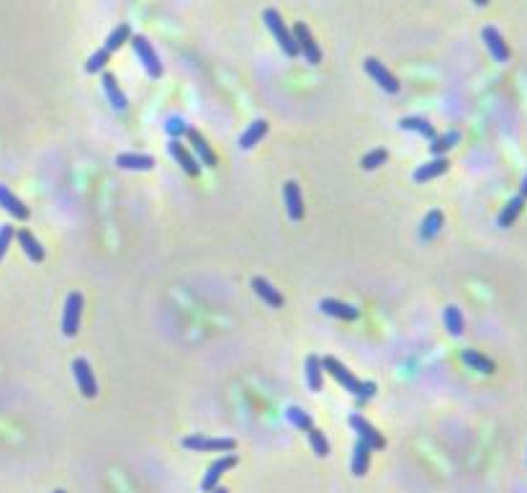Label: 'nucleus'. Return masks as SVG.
I'll list each match as a JSON object with an SVG mask.
<instances>
[{"label": "nucleus", "instance_id": "nucleus-16", "mask_svg": "<svg viewBox=\"0 0 527 493\" xmlns=\"http://www.w3.org/2000/svg\"><path fill=\"white\" fill-rule=\"evenodd\" d=\"M448 167H450L448 157H435V160L420 164V167L414 170V180H417V183H427V180H435V177H440V175L448 173Z\"/></svg>", "mask_w": 527, "mask_h": 493}, {"label": "nucleus", "instance_id": "nucleus-2", "mask_svg": "<svg viewBox=\"0 0 527 493\" xmlns=\"http://www.w3.org/2000/svg\"><path fill=\"white\" fill-rule=\"evenodd\" d=\"M263 21H265V26L270 29V34L275 36V41H278V47L283 49V54L286 57H299V49H296V41H293V34L291 29L286 26V21L283 16L278 13L275 8H268L263 13Z\"/></svg>", "mask_w": 527, "mask_h": 493}, {"label": "nucleus", "instance_id": "nucleus-39", "mask_svg": "<svg viewBox=\"0 0 527 493\" xmlns=\"http://www.w3.org/2000/svg\"><path fill=\"white\" fill-rule=\"evenodd\" d=\"M473 3H476L479 8H484V6H488V0H473Z\"/></svg>", "mask_w": 527, "mask_h": 493}, {"label": "nucleus", "instance_id": "nucleus-19", "mask_svg": "<svg viewBox=\"0 0 527 493\" xmlns=\"http://www.w3.org/2000/svg\"><path fill=\"white\" fill-rule=\"evenodd\" d=\"M16 239H19L21 250L26 252V257H29L31 262H41V260H44V247H41L39 239H36V237H34L29 229H19V232H16Z\"/></svg>", "mask_w": 527, "mask_h": 493}, {"label": "nucleus", "instance_id": "nucleus-28", "mask_svg": "<svg viewBox=\"0 0 527 493\" xmlns=\"http://www.w3.org/2000/svg\"><path fill=\"white\" fill-rule=\"evenodd\" d=\"M129 39H131V26H129V23H118L116 29L108 34V39H106V44H103V49H108V52L114 54V52H118V49L124 47Z\"/></svg>", "mask_w": 527, "mask_h": 493}, {"label": "nucleus", "instance_id": "nucleus-41", "mask_svg": "<svg viewBox=\"0 0 527 493\" xmlns=\"http://www.w3.org/2000/svg\"><path fill=\"white\" fill-rule=\"evenodd\" d=\"M54 493H67V491H62V488H59V491H54Z\"/></svg>", "mask_w": 527, "mask_h": 493}, {"label": "nucleus", "instance_id": "nucleus-12", "mask_svg": "<svg viewBox=\"0 0 527 493\" xmlns=\"http://www.w3.org/2000/svg\"><path fill=\"white\" fill-rule=\"evenodd\" d=\"M283 204H286V211H288V216H291V221H301L303 219V195H301V188H299V183H293V180H288V183L283 185Z\"/></svg>", "mask_w": 527, "mask_h": 493}, {"label": "nucleus", "instance_id": "nucleus-37", "mask_svg": "<svg viewBox=\"0 0 527 493\" xmlns=\"http://www.w3.org/2000/svg\"><path fill=\"white\" fill-rule=\"evenodd\" d=\"M186 131H188V126H186L183 118H170V121H167V134L170 136L186 134Z\"/></svg>", "mask_w": 527, "mask_h": 493}, {"label": "nucleus", "instance_id": "nucleus-31", "mask_svg": "<svg viewBox=\"0 0 527 493\" xmlns=\"http://www.w3.org/2000/svg\"><path fill=\"white\" fill-rule=\"evenodd\" d=\"M442 319H445V329H448L453 337H460V334H463V314H460L458 306H448L445 314H442Z\"/></svg>", "mask_w": 527, "mask_h": 493}, {"label": "nucleus", "instance_id": "nucleus-15", "mask_svg": "<svg viewBox=\"0 0 527 493\" xmlns=\"http://www.w3.org/2000/svg\"><path fill=\"white\" fill-rule=\"evenodd\" d=\"M186 136H188V144L193 146L195 160H201V164H204V167H208V170H214V167H216V155L211 152V146H208V142H206L204 136L198 134L195 129H188Z\"/></svg>", "mask_w": 527, "mask_h": 493}, {"label": "nucleus", "instance_id": "nucleus-24", "mask_svg": "<svg viewBox=\"0 0 527 493\" xmlns=\"http://www.w3.org/2000/svg\"><path fill=\"white\" fill-rule=\"evenodd\" d=\"M371 447L365 445L363 439H358V445H355V452H352V475L355 478H363V475L368 473V468H371Z\"/></svg>", "mask_w": 527, "mask_h": 493}, {"label": "nucleus", "instance_id": "nucleus-35", "mask_svg": "<svg viewBox=\"0 0 527 493\" xmlns=\"http://www.w3.org/2000/svg\"><path fill=\"white\" fill-rule=\"evenodd\" d=\"M386 160H389V152H386V149H373V152H368V155L361 160V167L363 170H378L381 164H386Z\"/></svg>", "mask_w": 527, "mask_h": 493}, {"label": "nucleus", "instance_id": "nucleus-27", "mask_svg": "<svg viewBox=\"0 0 527 493\" xmlns=\"http://www.w3.org/2000/svg\"><path fill=\"white\" fill-rule=\"evenodd\" d=\"M322 383H324V370H322V358H316V355H309L306 358V386L309 391H322Z\"/></svg>", "mask_w": 527, "mask_h": 493}, {"label": "nucleus", "instance_id": "nucleus-11", "mask_svg": "<svg viewBox=\"0 0 527 493\" xmlns=\"http://www.w3.org/2000/svg\"><path fill=\"white\" fill-rule=\"evenodd\" d=\"M319 311L327 314V316H332V319H342V321H355L361 316V311L355 309V306L337 298H322L319 300Z\"/></svg>", "mask_w": 527, "mask_h": 493}, {"label": "nucleus", "instance_id": "nucleus-3", "mask_svg": "<svg viewBox=\"0 0 527 493\" xmlns=\"http://www.w3.org/2000/svg\"><path fill=\"white\" fill-rule=\"evenodd\" d=\"M291 34H293V41H296V49H299V57H303V62H309V65H319V62H322V49L314 41L309 26H306L303 21H299V23L293 26Z\"/></svg>", "mask_w": 527, "mask_h": 493}, {"label": "nucleus", "instance_id": "nucleus-14", "mask_svg": "<svg viewBox=\"0 0 527 493\" xmlns=\"http://www.w3.org/2000/svg\"><path fill=\"white\" fill-rule=\"evenodd\" d=\"M167 149H170V155H173V160H175L180 167H183V173L191 175V177H198L201 175V164H198V160H195L191 152H188L186 146L180 144L178 139H170V144H167Z\"/></svg>", "mask_w": 527, "mask_h": 493}, {"label": "nucleus", "instance_id": "nucleus-10", "mask_svg": "<svg viewBox=\"0 0 527 493\" xmlns=\"http://www.w3.org/2000/svg\"><path fill=\"white\" fill-rule=\"evenodd\" d=\"M237 465V454H224V457H219L216 463L208 465V470H206L204 475V481H201V491L204 493H211L219 485V481H222V475L226 473V470H232Z\"/></svg>", "mask_w": 527, "mask_h": 493}, {"label": "nucleus", "instance_id": "nucleus-38", "mask_svg": "<svg viewBox=\"0 0 527 493\" xmlns=\"http://www.w3.org/2000/svg\"><path fill=\"white\" fill-rule=\"evenodd\" d=\"M519 195L527 198V173H525V177H522V185H519Z\"/></svg>", "mask_w": 527, "mask_h": 493}, {"label": "nucleus", "instance_id": "nucleus-8", "mask_svg": "<svg viewBox=\"0 0 527 493\" xmlns=\"http://www.w3.org/2000/svg\"><path fill=\"white\" fill-rule=\"evenodd\" d=\"M350 426L355 429V432H358V437H361L363 442L371 447V450H383V447H386V439H383V435L371 424V421H368V419H365V416L352 414L350 416Z\"/></svg>", "mask_w": 527, "mask_h": 493}, {"label": "nucleus", "instance_id": "nucleus-20", "mask_svg": "<svg viewBox=\"0 0 527 493\" xmlns=\"http://www.w3.org/2000/svg\"><path fill=\"white\" fill-rule=\"evenodd\" d=\"M252 288L255 293H257V298H263L268 306H273V309H281V306H283V293L278 288H273L265 278H255Z\"/></svg>", "mask_w": 527, "mask_h": 493}, {"label": "nucleus", "instance_id": "nucleus-33", "mask_svg": "<svg viewBox=\"0 0 527 493\" xmlns=\"http://www.w3.org/2000/svg\"><path fill=\"white\" fill-rule=\"evenodd\" d=\"M306 435H309L312 450H314L316 454H319V457H327V454H330V442H327V437H324V432H319L316 426H312V429H309Z\"/></svg>", "mask_w": 527, "mask_h": 493}, {"label": "nucleus", "instance_id": "nucleus-40", "mask_svg": "<svg viewBox=\"0 0 527 493\" xmlns=\"http://www.w3.org/2000/svg\"><path fill=\"white\" fill-rule=\"evenodd\" d=\"M211 493H229V491H226V488H222V485H216V488H214Z\"/></svg>", "mask_w": 527, "mask_h": 493}, {"label": "nucleus", "instance_id": "nucleus-4", "mask_svg": "<svg viewBox=\"0 0 527 493\" xmlns=\"http://www.w3.org/2000/svg\"><path fill=\"white\" fill-rule=\"evenodd\" d=\"M183 447L191 452H232L237 442L232 437H204V435H191L183 439Z\"/></svg>", "mask_w": 527, "mask_h": 493}, {"label": "nucleus", "instance_id": "nucleus-1", "mask_svg": "<svg viewBox=\"0 0 527 493\" xmlns=\"http://www.w3.org/2000/svg\"><path fill=\"white\" fill-rule=\"evenodd\" d=\"M322 370H324V373H330V375H332L334 380H337V383L345 388V391H350L352 396L358 398L361 404H363V401H371V398L376 396V383H373V380H368V383L358 380V377L352 375L350 370L342 365L340 360H334V358H330V355H327V358L322 360Z\"/></svg>", "mask_w": 527, "mask_h": 493}, {"label": "nucleus", "instance_id": "nucleus-32", "mask_svg": "<svg viewBox=\"0 0 527 493\" xmlns=\"http://www.w3.org/2000/svg\"><path fill=\"white\" fill-rule=\"evenodd\" d=\"M108 59H111V52L100 47L98 52H93V54H90V59L85 62V72H88V75H96V72H100V69L108 65Z\"/></svg>", "mask_w": 527, "mask_h": 493}, {"label": "nucleus", "instance_id": "nucleus-6", "mask_svg": "<svg viewBox=\"0 0 527 493\" xmlns=\"http://www.w3.org/2000/svg\"><path fill=\"white\" fill-rule=\"evenodd\" d=\"M83 319V296L78 290H72L65 300V316H62V334L65 337H75Z\"/></svg>", "mask_w": 527, "mask_h": 493}, {"label": "nucleus", "instance_id": "nucleus-22", "mask_svg": "<svg viewBox=\"0 0 527 493\" xmlns=\"http://www.w3.org/2000/svg\"><path fill=\"white\" fill-rule=\"evenodd\" d=\"M116 164L121 167V170H142V173H147V170H152V167H155V157L137 155V152H127V155L116 157Z\"/></svg>", "mask_w": 527, "mask_h": 493}, {"label": "nucleus", "instance_id": "nucleus-5", "mask_svg": "<svg viewBox=\"0 0 527 493\" xmlns=\"http://www.w3.org/2000/svg\"><path fill=\"white\" fill-rule=\"evenodd\" d=\"M129 41H131L134 54L139 57L142 67L147 69V75H149V78H160V75H162V62H160L157 52L152 49V44L147 41V36H142V34H131V39Z\"/></svg>", "mask_w": 527, "mask_h": 493}, {"label": "nucleus", "instance_id": "nucleus-29", "mask_svg": "<svg viewBox=\"0 0 527 493\" xmlns=\"http://www.w3.org/2000/svg\"><path fill=\"white\" fill-rule=\"evenodd\" d=\"M440 229H442V213L430 211L427 216H424V221H422L420 237L424 239V242H430V239H435V237L440 234Z\"/></svg>", "mask_w": 527, "mask_h": 493}, {"label": "nucleus", "instance_id": "nucleus-36", "mask_svg": "<svg viewBox=\"0 0 527 493\" xmlns=\"http://www.w3.org/2000/svg\"><path fill=\"white\" fill-rule=\"evenodd\" d=\"M13 237H16V229H13L10 223H3V226H0V260L6 257V252H8Z\"/></svg>", "mask_w": 527, "mask_h": 493}, {"label": "nucleus", "instance_id": "nucleus-23", "mask_svg": "<svg viewBox=\"0 0 527 493\" xmlns=\"http://www.w3.org/2000/svg\"><path fill=\"white\" fill-rule=\"evenodd\" d=\"M399 129H404V131H414V134H420L424 136V139H435L438 136V131H435V126L427 121V118H422V116H404L399 121Z\"/></svg>", "mask_w": 527, "mask_h": 493}, {"label": "nucleus", "instance_id": "nucleus-9", "mask_svg": "<svg viewBox=\"0 0 527 493\" xmlns=\"http://www.w3.org/2000/svg\"><path fill=\"white\" fill-rule=\"evenodd\" d=\"M363 67H365V72L371 75L376 83H378V87L381 90H386V93H399L401 90V83L394 75H391L389 69H386V65H381L378 59H373V57H368L365 62H363Z\"/></svg>", "mask_w": 527, "mask_h": 493}, {"label": "nucleus", "instance_id": "nucleus-18", "mask_svg": "<svg viewBox=\"0 0 527 493\" xmlns=\"http://www.w3.org/2000/svg\"><path fill=\"white\" fill-rule=\"evenodd\" d=\"M0 208L3 211H8L13 219H19V221H26L29 219V208L21 204L16 195L10 193L6 185H0Z\"/></svg>", "mask_w": 527, "mask_h": 493}, {"label": "nucleus", "instance_id": "nucleus-13", "mask_svg": "<svg viewBox=\"0 0 527 493\" xmlns=\"http://www.w3.org/2000/svg\"><path fill=\"white\" fill-rule=\"evenodd\" d=\"M481 39H484V44H486L488 54L497 59V62H509L507 41H504V36H502V34H499L494 26H486V29L481 31Z\"/></svg>", "mask_w": 527, "mask_h": 493}, {"label": "nucleus", "instance_id": "nucleus-26", "mask_svg": "<svg viewBox=\"0 0 527 493\" xmlns=\"http://www.w3.org/2000/svg\"><path fill=\"white\" fill-rule=\"evenodd\" d=\"M463 362L469 365L471 370H476V373H484V375H491L494 370H497V365L491 362V360L486 358V355H481V352H476V349H463Z\"/></svg>", "mask_w": 527, "mask_h": 493}, {"label": "nucleus", "instance_id": "nucleus-25", "mask_svg": "<svg viewBox=\"0 0 527 493\" xmlns=\"http://www.w3.org/2000/svg\"><path fill=\"white\" fill-rule=\"evenodd\" d=\"M522 208H525V198L522 195H515V198H509V204L502 208V213H499V219L497 223L502 226V229H509L512 223L517 221L519 219V213H522Z\"/></svg>", "mask_w": 527, "mask_h": 493}, {"label": "nucleus", "instance_id": "nucleus-21", "mask_svg": "<svg viewBox=\"0 0 527 493\" xmlns=\"http://www.w3.org/2000/svg\"><path fill=\"white\" fill-rule=\"evenodd\" d=\"M268 129H270V124H268L265 118H257V121H252V124H250V129H247V131L239 136V149H252L255 144H260V142H263V136L268 134Z\"/></svg>", "mask_w": 527, "mask_h": 493}, {"label": "nucleus", "instance_id": "nucleus-7", "mask_svg": "<svg viewBox=\"0 0 527 493\" xmlns=\"http://www.w3.org/2000/svg\"><path fill=\"white\" fill-rule=\"evenodd\" d=\"M72 375H75V383H78V391L85 398H96L98 396V380L90 370V362L85 358H78L72 362Z\"/></svg>", "mask_w": 527, "mask_h": 493}, {"label": "nucleus", "instance_id": "nucleus-17", "mask_svg": "<svg viewBox=\"0 0 527 493\" xmlns=\"http://www.w3.org/2000/svg\"><path fill=\"white\" fill-rule=\"evenodd\" d=\"M100 83H103V90H106V96L108 100H111V106H114V111H118V113H124L127 111V96H124V90L118 87L116 78L111 75V72H103V78H100Z\"/></svg>", "mask_w": 527, "mask_h": 493}, {"label": "nucleus", "instance_id": "nucleus-30", "mask_svg": "<svg viewBox=\"0 0 527 493\" xmlns=\"http://www.w3.org/2000/svg\"><path fill=\"white\" fill-rule=\"evenodd\" d=\"M458 142H460V134H458V131H448V134L435 136V139H432L430 152H432L435 157H445V152H448V149H453V146L458 144Z\"/></svg>", "mask_w": 527, "mask_h": 493}, {"label": "nucleus", "instance_id": "nucleus-34", "mask_svg": "<svg viewBox=\"0 0 527 493\" xmlns=\"http://www.w3.org/2000/svg\"><path fill=\"white\" fill-rule=\"evenodd\" d=\"M286 416L291 419V424L293 426H299V429H303V432H309L314 426V421H312V416L306 414V411H301L299 406H288V411H286Z\"/></svg>", "mask_w": 527, "mask_h": 493}]
</instances>
